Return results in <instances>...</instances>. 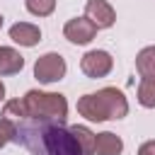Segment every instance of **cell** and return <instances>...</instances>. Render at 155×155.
<instances>
[{"label": "cell", "instance_id": "17", "mask_svg": "<svg viewBox=\"0 0 155 155\" xmlns=\"http://www.w3.org/2000/svg\"><path fill=\"white\" fill-rule=\"evenodd\" d=\"M5 99V85H2V80H0V102Z\"/></svg>", "mask_w": 155, "mask_h": 155}, {"label": "cell", "instance_id": "7", "mask_svg": "<svg viewBox=\"0 0 155 155\" xmlns=\"http://www.w3.org/2000/svg\"><path fill=\"white\" fill-rule=\"evenodd\" d=\"M85 17L97 27V29H109L116 22V10L107 0H87L85 2Z\"/></svg>", "mask_w": 155, "mask_h": 155}, {"label": "cell", "instance_id": "13", "mask_svg": "<svg viewBox=\"0 0 155 155\" xmlns=\"http://www.w3.org/2000/svg\"><path fill=\"white\" fill-rule=\"evenodd\" d=\"M136 97H138V104H140V107H145V109H155V80L140 78L138 90H136Z\"/></svg>", "mask_w": 155, "mask_h": 155}, {"label": "cell", "instance_id": "1", "mask_svg": "<svg viewBox=\"0 0 155 155\" xmlns=\"http://www.w3.org/2000/svg\"><path fill=\"white\" fill-rule=\"evenodd\" d=\"M17 140H22L31 155H82L75 136L63 124H41L31 119L17 121Z\"/></svg>", "mask_w": 155, "mask_h": 155}, {"label": "cell", "instance_id": "11", "mask_svg": "<svg viewBox=\"0 0 155 155\" xmlns=\"http://www.w3.org/2000/svg\"><path fill=\"white\" fill-rule=\"evenodd\" d=\"M136 70L140 78L155 80V46H145L136 56Z\"/></svg>", "mask_w": 155, "mask_h": 155}, {"label": "cell", "instance_id": "18", "mask_svg": "<svg viewBox=\"0 0 155 155\" xmlns=\"http://www.w3.org/2000/svg\"><path fill=\"white\" fill-rule=\"evenodd\" d=\"M2 22H5V19H2V15H0V29H2Z\"/></svg>", "mask_w": 155, "mask_h": 155}, {"label": "cell", "instance_id": "3", "mask_svg": "<svg viewBox=\"0 0 155 155\" xmlns=\"http://www.w3.org/2000/svg\"><path fill=\"white\" fill-rule=\"evenodd\" d=\"M24 119L41 121V124H65L68 119V99L61 92H44L29 90L22 97Z\"/></svg>", "mask_w": 155, "mask_h": 155}, {"label": "cell", "instance_id": "2", "mask_svg": "<svg viewBox=\"0 0 155 155\" xmlns=\"http://www.w3.org/2000/svg\"><path fill=\"white\" fill-rule=\"evenodd\" d=\"M78 114L87 121H119L128 114V99L116 87H102L78 99Z\"/></svg>", "mask_w": 155, "mask_h": 155}, {"label": "cell", "instance_id": "12", "mask_svg": "<svg viewBox=\"0 0 155 155\" xmlns=\"http://www.w3.org/2000/svg\"><path fill=\"white\" fill-rule=\"evenodd\" d=\"M70 133L75 136V140H78V145H80V150H82V155H94V148H97V133H92L87 126H82V124H75V126H70Z\"/></svg>", "mask_w": 155, "mask_h": 155}, {"label": "cell", "instance_id": "9", "mask_svg": "<svg viewBox=\"0 0 155 155\" xmlns=\"http://www.w3.org/2000/svg\"><path fill=\"white\" fill-rule=\"evenodd\" d=\"M24 68V56L12 46H0V78L17 75Z\"/></svg>", "mask_w": 155, "mask_h": 155}, {"label": "cell", "instance_id": "14", "mask_svg": "<svg viewBox=\"0 0 155 155\" xmlns=\"http://www.w3.org/2000/svg\"><path fill=\"white\" fill-rule=\"evenodd\" d=\"M24 7L34 17H48L56 10V0H24Z\"/></svg>", "mask_w": 155, "mask_h": 155}, {"label": "cell", "instance_id": "4", "mask_svg": "<svg viewBox=\"0 0 155 155\" xmlns=\"http://www.w3.org/2000/svg\"><path fill=\"white\" fill-rule=\"evenodd\" d=\"M65 70H68L65 58L61 53H56V51H48V53L39 56L36 63H34V78L39 82H44V85H51V82L63 80L65 78Z\"/></svg>", "mask_w": 155, "mask_h": 155}, {"label": "cell", "instance_id": "15", "mask_svg": "<svg viewBox=\"0 0 155 155\" xmlns=\"http://www.w3.org/2000/svg\"><path fill=\"white\" fill-rule=\"evenodd\" d=\"M12 140H17V121L2 116V119H0V150H2L7 143H12Z\"/></svg>", "mask_w": 155, "mask_h": 155}, {"label": "cell", "instance_id": "5", "mask_svg": "<svg viewBox=\"0 0 155 155\" xmlns=\"http://www.w3.org/2000/svg\"><path fill=\"white\" fill-rule=\"evenodd\" d=\"M80 70H82L87 78H92V80L107 78V75L114 70V58H111V53L104 51V48H92V51H87V53L80 58Z\"/></svg>", "mask_w": 155, "mask_h": 155}, {"label": "cell", "instance_id": "10", "mask_svg": "<svg viewBox=\"0 0 155 155\" xmlns=\"http://www.w3.org/2000/svg\"><path fill=\"white\" fill-rule=\"evenodd\" d=\"M124 153V140L111 133V131H102L97 133V148H94V155H121Z\"/></svg>", "mask_w": 155, "mask_h": 155}, {"label": "cell", "instance_id": "6", "mask_svg": "<svg viewBox=\"0 0 155 155\" xmlns=\"http://www.w3.org/2000/svg\"><path fill=\"white\" fill-rule=\"evenodd\" d=\"M97 27L87 19V17H73V19H68L65 24H63V36L70 41V44H75V46H85V44H90L94 36H97Z\"/></svg>", "mask_w": 155, "mask_h": 155}, {"label": "cell", "instance_id": "16", "mask_svg": "<svg viewBox=\"0 0 155 155\" xmlns=\"http://www.w3.org/2000/svg\"><path fill=\"white\" fill-rule=\"evenodd\" d=\"M138 155H155V138H153V140H145V143H140V148H138Z\"/></svg>", "mask_w": 155, "mask_h": 155}, {"label": "cell", "instance_id": "8", "mask_svg": "<svg viewBox=\"0 0 155 155\" xmlns=\"http://www.w3.org/2000/svg\"><path fill=\"white\" fill-rule=\"evenodd\" d=\"M10 39L15 44L24 46V48H31V46H36L41 41V29L36 24H31V22H15L10 27Z\"/></svg>", "mask_w": 155, "mask_h": 155}]
</instances>
